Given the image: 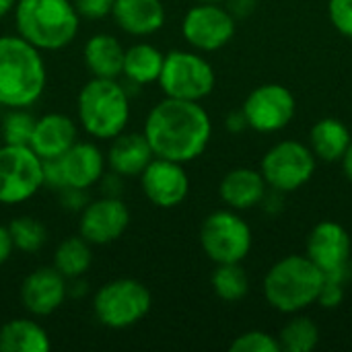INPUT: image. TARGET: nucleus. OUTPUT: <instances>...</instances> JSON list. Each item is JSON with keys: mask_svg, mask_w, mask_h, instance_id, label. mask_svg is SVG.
<instances>
[{"mask_svg": "<svg viewBox=\"0 0 352 352\" xmlns=\"http://www.w3.org/2000/svg\"><path fill=\"white\" fill-rule=\"evenodd\" d=\"M212 291L219 299L227 303L241 301L250 291V278L241 268V262L235 264H217V270L210 278Z\"/></svg>", "mask_w": 352, "mask_h": 352, "instance_id": "obj_27", "label": "nucleus"}, {"mask_svg": "<svg viewBox=\"0 0 352 352\" xmlns=\"http://www.w3.org/2000/svg\"><path fill=\"white\" fill-rule=\"evenodd\" d=\"M8 233L12 239L14 250L23 254H35L39 252L47 241V229L41 221L33 217H16L8 225Z\"/></svg>", "mask_w": 352, "mask_h": 352, "instance_id": "obj_29", "label": "nucleus"}, {"mask_svg": "<svg viewBox=\"0 0 352 352\" xmlns=\"http://www.w3.org/2000/svg\"><path fill=\"white\" fill-rule=\"evenodd\" d=\"M35 118L25 109H10L2 122V136L6 144H27L31 142Z\"/></svg>", "mask_w": 352, "mask_h": 352, "instance_id": "obj_30", "label": "nucleus"}, {"mask_svg": "<svg viewBox=\"0 0 352 352\" xmlns=\"http://www.w3.org/2000/svg\"><path fill=\"white\" fill-rule=\"evenodd\" d=\"M200 245L214 264H235L252 250V229L233 208L214 210L200 227Z\"/></svg>", "mask_w": 352, "mask_h": 352, "instance_id": "obj_8", "label": "nucleus"}, {"mask_svg": "<svg viewBox=\"0 0 352 352\" xmlns=\"http://www.w3.org/2000/svg\"><path fill=\"white\" fill-rule=\"evenodd\" d=\"M130 227V210L118 196H103L87 202L80 210L78 233L91 245H107L118 241Z\"/></svg>", "mask_w": 352, "mask_h": 352, "instance_id": "obj_14", "label": "nucleus"}, {"mask_svg": "<svg viewBox=\"0 0 352 352\" xmlns=\"http://www.w3.org/2000/svg\"><path fill=\"white\" fill-rule=\"evenodd\" d=\"M153 159H155V153L144 132L118 134L105 157L107 167L122 177H140V173Z\"/></svg>", "mask_w": 352, "mask_h": 352, "instance_id": "obj_19", "label": "nucleus"}, {"mask_svg": "<svg viewBox=\"0 0 352 352\" xmlns=\"http://www.w3.org/2000/svg\"><path fill=\"white\" fill-rule=\"evenodd\" d=\"M352 241L346 229L334 221L318 223L305 245V256L324 272L326 278L346 283L351 276Z\"/></svg>", "mask_w": 352, "mask_h": 352, "instance_id": "obj_11", "label": "nucleus"}, {"mask_svg": "<svg viewBox=\"0 0 352 352\" xmlns=\"http://www.w3.org/2000/svg\"><path fill=\"white\" fill-rule=\"evenodd\" d=\"M43 186V161L27 144L0 146V204L12 206L33 198Z\"/></svg>", "mask_w": 352, "mask_h": 352, "instance_id": "obj_9", "label": "nucleus"}, {"mask_svg": "<svg viewBox=\"0 0 352 352\" xmlns=\"http://www.w3.org/2000/svg\"><path fill=\"white\" fill-rule=\"evenodd\" d=\"M231 352H280L278 338L262 330H250L239 334L231 342Z\"/></svg>", "mask_w": 352, "mask_h": 352, "instance_id": "obj_31", "label": "nucleus"}, {"mask_svg": "<svg viewBox=\"0 0 352 352\" xmlns=\"http://www.w3.org/2000/svg\"><path fill=\"white\" fill-rule=\"evenodd\" d=\"M324 272L307 256H287L264 276V297L280 314H299L318 303Z\"/></svg>", "mask_w": 352, "mask_h": 352, "instance_id": "obj_4", "label": "nucleus"}, {"mask_svg": "<svg viewBox=\"0 0 352 352\" xmlns=\"http://www.w3.org/2000/svg\"><path fill=\"white\" fill-rule=\"evenodd\" d=\"M113 2L116 0H74V8L78 12L80 19H103L107 14H111L113 10Z\"/></svg>", "mask_w": 352, "mask_h": 352, "instance_id": "obj_33", "label": "nucleus"}, {"mask_svg": "<svg viewBox=\"0 0 352 352\" xmlns=\"http://www.w3.org/2000/svg\"><path fill=\"white\" fill-rule=\"evenodd\" d=\"M78 136V128L72 118L64 113H45L35 120L29 146L41 161L60 159Z\"/></svg>", "mask_w": 352, "mask_h": 352, "instance_id": "obj_18", "label": "nucleus"}, {"mask_svg": "<svg viewBox=\"0 0 352 352\" xmlns=\"http://www.w3.org/2000/svg\"><path fill=\"white\" fill-rule=\"evenodd\" d=\"M198 2H217V4H223L225 0H198Z\"/></svg>", "mask_w": 352, "mask_h": 352, "instance_id": "obj_42", "label": "nucleus"}, {"mask_svg": "<svg viewBox=\"0 0 352 352\" xmlns=\"http://www.w3.org/2000/svg\"><path fill=\"white\" fill-rule=\"evenodd\" d=\"M124 47L109 33H97L85 43V64L97 78H120L124 70Z\"/></svg>", "mask_w": 352, "mask_h": 352, "instance_id": "obj_22", "label": "nucleus"}, {"mask_svg": "<svg viewBox=\"0 0 352 352\" xmlns=\"http://www.w3.org/2000/svg\"><path fill=\"white\" fill-rule=\"evenodd\" d=\"M157 82L165 97L202 101L212 93L217 76L206 58L198 56L196 52L173 50L165 54L163 70Z\"/></svg>", "mask_w": 352, "mask_h": 352, "instance_id": "obj_7", "label": "nucleus"}, {"mask_svg": "<svg viewBox=\"0 0 352 352\" xmlns=\"http://www.w3.org/2000/svg\"><path fill=\"white\" fill-rule=\"evenodd\" d=\"M60 202L64 208L68 210H82L87 206V190H78V188H64L60 190Z\"/></svg>", "mask_w": 352, "mask_h": 352, "instance_id": "obj_35", "label": "nucleus"}, {"mask_svg": "<svg viewBox=\"0 0 352 352\" xmlns=\"http://www.w3.org/2000/svg\"><path fill=\"white\" fill-rule=\"evenodd\" d=\"M280 352H311L320 344V328L314 320L297 316L278 334Z\"/></svg>", "mask_w": 352, "mask_h": 352, "instance_id": "obj_28", "label": "nucleus"}, {"mask_svg": "<svg viewBox=\"0 0 352 352\" xmlns=\"http://www.w3.org/2000/svg\"><path fill=\"white\" fill-rule=\"evenodd\" d=\"M266 188L268 184L260 171L250 167H237L223 177L219 186V194L229 208L248 210L258 206L266 198Z\"/></svg>", "mask_w": 352, "mask_h": 352, "instance_id": "obj_21", "label": "nucleus"}, {"mask_svg": "<svg viewBox=\"0 0 352 352\" xmlns=\"http://www.w3.org/2000/svg\"><path fill=\"white\" fill-rule=\"evenodd\" d=\"M342 301H344V283L324 276V285H322L318 303L326 309H336Z\"/></svg>", "mask_w": 352, "mask_h": 352, "instance_id": "obj_34", "label": "nucleus"}, {"mask_svg": "<svg viewBox=\"0 0 352 352\" xmlns=\"http://www.w3.org/2000/svg\"><path fill=\"white\" fill-rule=\"evenodd\" d=\"M227 2V10L235 16V19H245L256 10V0H225Z\"/></svg>", "mask_w": 352, "mask_h": 352, "instance_id": "obj_36", "label": "nucleus"}, {"mask_svg": "<svg viewBox=\"0 0 352 352\" xmlns=\"http://www.w3.org/2000/svg\"><path fill=\"white\" fill-rule=\"evenodd\" d=\"M76 113L82 130L99 140L122 134L130 120V95L118 78L93 76L78 93Z\"/></svg>", "mask_w": 352, "mask_h": 352, "instance_id": "obj_5", "label": "nucleus"}, {"mask_svg": "<svg viewBox=\"0 0 352 352\" xmlns=\"http://www.w3.org/2000/svg\"><path fill=\"white\" fill-rule=\"evenodd\" d=\"M142 132L155 157L190 163L206 151L212 122L200 101L165 97L148 111Z\"/></svg>", "mask_w": 352, "mask_h": 352, "instance_id": "obj_1", "label": "nucleus"}, {"mask_svg": "<svg viewBox=\"0 0 352 352\" xmlns=\"http://www.w3.org/2000/svg\"><path fill=\"white\" fill-rule=\"evenodd\" d=\"M163 62H165V54L159 47L140 41L124 52L122 74L134 85H151L159 80Z\"/></svg>", "mask_w": 352, "mask_h": 352, "instance_id": "obj_25", "label": "nucleus"}, {"mask_svg": "<svg viewBox=\"0 0 352 352\" xmlns=\"http://www.w3.org/2000/svg\"><path fill=\"white\" fill-rule=\"evenodd\" d=\"M225 126H227V130H229V132H233V134L243 132L245 128H250V126H248V120H245V116H243V111H241V109L231 111V113L227 116Z\"/></svg>", "mask_w": 352, "mask_h": 352, "instance_id": "obj_39", "label": "nucleus"}, {"mask_svg": "<svg viewBox=\"0 0 352 352\" xmlns=\"http://www.w3.org/2000/svg\"><path fill=\"white\" fill-rule=\"evenodd\" d=\"M68 297V280L52 266H43L25 276L21 285L23 307L37 318L58 311Z\"/></svg>", "mask_w": 352, "mask_h": 352, "instance_id": "obj_16", "label": "nucleus"}, {"mask_svg": "<svg viewBox=\"0 0 352 352\" xmlns=\"http://www.w3.org/2000/svg\"><path fill=\"white\" fill-rule=\"evenodd\" d=\"M16 0H0V19H4L10 10H14Z\"/></svg>", "mask_w": 352, "mask_h": 352, "instance_id": "obj_41", "label": "nucleus"}, {"mask_svg": "<svg viewBox=\"0 0 352 352\" xmlns=\"http://www.w3.org/2000/svg\"><path fill=\"white\" fill-rule=\"evenodd\" d=\"M47 332L33 320H10L0 328V352H45L50 351Z\"/></svg>", "mask_w": 352, "mask_h": 352, "instance_id": "obj_24", "label": "nucleus"}, {"mask_svg": "<svg viewBox=\"0 0 352 352\" xmlns=\"http://www.w3.org/2000/svg\"><path fill=\"white\" fill-rule=\"evenodd\" d=\"M91 264H93L91 243L82 235L64 239L54 252V268L66 280L82 278V274L89 272Z\"/></svg>", "mask_w": 352, "mask_h": 352, "instance_id": "obj_26", "label": "nucleus"}, {"mask_svg": "<svg viewBox=\"0 0 352 352\" xmlns=\"http://www.w3.org/2000/svg\"><path fill=\"white\" fill-rule=\"evenodd\" d=\"M105 188H103V192H105V196H118L120 198V194H122V175H118V173H109V175H105L103 173V177L99 179Z\"/></svg>", "mask_w": 352, "mask_h": 352, "instance_id": "obj_37", "label": "nucleus"}, {"mask_svg": "<svg viewBox=\"0 0 352 352\" xmlns=\"http://www.w3.org/2000/svg\"><path fill=\"white\" fill-rule=\"evenodd\" d=\"M16 33L37 50L56 52L70 45L80 16L70 0H16Z\"/></svg>", "mask_w": 352, "mask_h": 352, "instance_id": "obj_3", "label": "nucleus"}, {"mask_svg": "<svg viewBox=\"0 0 352 352\" xmlns=\"http://www.w3.org/2000/svg\"><path fill=\"white\" fill-rule=\"evenodd\" d=\"M140 186L144 196L159 208L179 206L190 192V177L184 163L155 157L140 173Z\"/></svg>", "mask_w": 352, "mask_h": 352, "instance_id": "obj_15", "label": "nucleus"}, {"mask_svg": "<svg viewBox=\"0 0 352 352\" xmlns=\"http://www.w3.org/2000/svg\"><path fill=\"white\" fill-rule=\"evenodd\" d=\"M153 307L148 287L134 278H116L105 283L95 299L93 311L101 326L109 330H126L136 326Z\"/></svg>", "mask_w": 352, "mask_h": 352, "instance_id": "obj_6", "label": "nucleus"}, {"mask_svg": "<svg viewBox=\"0 0 352 352\" xmlns=\"http://www.w3.org/2000/svg\"><path fill=\"white\" fill-rule=\"evenodd\" d=\"M342 169H344V175L349 177L352 182V140L351 144H349V148H346V153H344V157H342Z\"/></svg>", "mask_w": 352, "mask_h": 352, "instance_id": "obj_40", "label": "nucleus"}, {"mask_svg": "<svg viewBox=\"0 0 352 352\" xmlns=\"http://www.w3.org/2000/svg\"><path fill=\"white\" fill-rule=\"evenodd\" d=\"M295 109L293 93L278 82L256 87L241 105L248 126L258 132H278L287 128L295 118Z\"/></svg>", "mask_w": 352, "mask_h": 352, "instance_id": "obj_13", "label": "nucleus"}, {"mask_svg": "<svg viewBox=\"0 0 352 352\" xmlns=\"http://www.w3.org/2000/svg\"><path fill=\"white\" fill-rule=\"evenodd\" d=\"M47 70L41 50L16 35L0 37V105L27 109L45 89Z\"/></svg>", "mask_w": 352, "mask_h": 352, "instance_id": "obj_2", "label": "nucleus"}, {"mask_svg": "<svg viewBox=\"0 0 352 352\" xmlns=\"http://www.w3.org/2000/svg\"><path fill=\"white\" fill-rule=\"evenodd\" d=\"M316 171V155L299 140L274 144L262 159L260 173L274 192H295L303 188Z\"/></svg>", "mask_w": 352, "mask_h": 352, "instance_id": "obj_10", "label": "nucleus"}, {"mask_svg": "<svg viewBox=\"0 0 352 352\" xmlns=\"http://www.w3.org/2000/svg\"><path fill=\"white\" fill-rule=\"evenodd\" d=\"M352 136L351 130L344 122L336 118H324L314 124L309 132V148L316 155V159L326 163L342 161Z\"/></svg>", "mask_w": 352, "mask_h": 352, "instance_id": "obj_23", "label": "nucleus"}, {"mask_svg": "<svg viewBox=\"0 0 352 352\" xmlns=\"http://www.w3.org/2000/svg\"><path fill=\"white\" fill-rule=\"evenodd\" d=\"M328 16L336 31L352 37V0H330Z\"/></svg>", "mask_w": 352, "mask_h": 352, "instance_id": "obj_32", "label": "nucleus"}, {"mask_svg": "<svg viewBox=\"0 0 352 352\" xmlns=\"http://www.w3.org/2000/svg\"><path fill=\"white\" fill-rule=\"evenodd\" d=\"M111 14L118 27L134 37L153 35L165 25V6L161 0H116Z\"/></svg>", "mask_w": 352, "mask_h": 352, "instance_id": "obj_20", "label": "nucleus"}, {"mask_svg": "<svg viewBox=\"0 0 352 352\" xmlns=\"http://www.w3.org/2000/svg\"><path fill=\"white\" fill-rule=\"evenodd\" d=\"M12 252H14V245H12L8 227H2L0 225V266L6 264V260L12 256Z\"/></svg>", "mask_w": 352, "mask_h": 352, "instance_id": "obj_38", "label": "nucleus"}, {"mask_svg": "<svg viewBox=\"0 0 352 352\" xmlns=\"http://www.w3.org/2000/svg\"><path fill=\"white\" fill-rule=\"evenodd\" d=\"M64 188L89 190L105 173V155L99 151L95 142H74L60 159H58Z\"/></svg>", "mask_w": 352, "mask_h": 352, "instance_id": "obj_17", "label": "nucleus"}, {"mask_svg": "<svg viewBox=\"0 0 352 352\" xmlns=\"http://www.w3.org/2000/svg\"><path fill=\"white\" fill-rule=\"evenodd\" d=\"M237 19L217 2H200L192 6L184 21V39L198 52H217L225 47L235 35Z\"/></svg>", "mask_w": 352, "mask_h": 352, "instance_id": "obj_12", "label": "nucleus"}]
</instances>
